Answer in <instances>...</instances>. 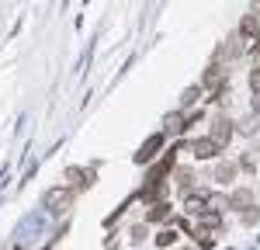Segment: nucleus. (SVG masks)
<instances>
[{
  "mask_svg": "<svg viewBox=\"0 0 260 250\" xmlns=\"http://www.w3.org/2000/svg\"><path fill=\"white\" fill-rule=\"evenodd\" d=\"M45 208L52 212V215H62V212H70V205H73V188L70 184H56L45 191Z\"/></svg>",
  "mask_w": 260,
  "mask_h": 250,
  "instance_id": "1",
  "label": "nucleus"
},
{
  "mask_svg": "<svg viewBox=\"0 0 260 250\" xmlns=\"http://www.w3.org/2000/svg\"><path fill=\"white\" fill-rule=\"evenodd\" d=\"M201 87H208L219 101H225V70H222V63H208L205 66V77H201Z\"/></svg>",
  "mask_w": 260,
  "mask_h": 250,
  "instance_id": "2",
  "label": "nucleus"
},
{
  "mask_svg": "<svg viewBox=\"0 0 260 250\" xmlns=\"http://www.w3.org/2000/svg\"><path fill=\"white\" fill-rule=\"evenodd\" d=\"M233 132H236V122H229L225 115H215L212 118V129H208V139L219 146V149H225L229 139H233Z\"/></svg>",
  "mask_w": 260,
  "mask_h": 250,
  "instance_id": "3",
  "label": "nucleus"
},
{
  "mask_svg": "<svg viewBox=\"0 0 260 250\" xmlns=\"http://www.w3.org/2000/svg\"><path fill=\"white\" fill-rule=\"evenodd\" d=\"M163 143H167V136H163V129H160V132H153V136L139 146V153H136L132 160H136V164H149V160H153V157L163 149Z\"/></svg>",
  "mask_w": 260,
  "mask_h": 250,
  "instance_id": "4",
  "label": "nucleus"
},
{
  "mask_svg": "<svg viewBox=\"0 0 260 250\" xmlns=\"http://www.w3.org/2000/svg\"><path fill=\"white\" fill-rule=\"evenodd\" d=\"M240 39H246L250 45L260 42V14H243L240 21Z\"/></svg>",
  "mask_w": 260,
  "mask_h": 250,
  "instance_id": "5",
  "label": "nucleus"
},
{
  "mask_svg": "<svg viewBox=\"0 0 260 250\" xmlns=\"http://www.w3.org/2000/svg\"><path fill=\"white\" fill-rule=\"evenodd\" d=\"M66 181H70V188H77V191H87V188L94 184V170H80V167H66Z\"/></svg>",
  "mask_w": 260,
  "mask_h": 250,
  "instance_id": "6",
  "label": "nucleus"
},
{
  "mask_svg": "<svg viewBox=\"0 0 260 250\" xmlns=\"http://www.w3.org/2000/svg\"><path fill=\"white\" fill-rule=\"evenodd\" d=\"M184 125H187V115H184V111H167V115H163V136H180V132H184Z\"/></svg>",
  "mask_w": 260,
  "mask_h": 250,
  "instance_id": "7",
  "label": "nucleus"
},
{
  "mask_svg": "<svg viewBox=\"0 0 260 250\" xmlns=\"http://www.w3.org/2000/svg\"><path fill=\"white\" fill-rule=\"evenodd\" d=\"M191 153H194V160H215V157H219V146L205 136V139H194V143H191Z\"/></svg>",
  "mask_w": 260,
  "mask_h": 250,
  "instance_id": "8",
  "label": "nucleus"
},
{
  "mask_svg": "<svg viewBox=\"0 0 260 250\" xmlns=\"http://www.w3.org/2000/svg\"><path fill=\"white\" fill-rule=\"evenodd\" d=\"M184 208H187L191 215H198L201 208H208V191H194V188H191V191L184 195Z\"/></svg>",
  "mask_w": 260,
  "mask_h": 250,
  "instance_id": "9",
  "label": "nucleus"
},
{
  "mask_svg": "<svg viewBox=\"0 0 260 250\" xmlns=\"http://www.w3.org/2000/svg\"><path fill=\"white\" fill-rule=\"evenodd\" d=\"M253 205V191H250V188H236V191H233V195H229V208H250Z\"/></svg>",
  "mask_w": 260,
  "mask_h": 250,
  "instance_id": "10",
  "label": "nucleus"
},
{
  "mask_svg": "<svg viewBox=\"0 0 260 250\" xmlns=\"http://www.w3.org/2000/svg\"><path fill=\"white\" fill-rule=\"evenodd\" d=\"M198 226L201 229H219L222 226V212L219 208H201L198 212Z\"/></svg>",
  "mask_w": 260,
  "mask_h": 250,
  "instance_id": "11",
  "label": "nucleus"
},
{
  "mask_svg": "<svg viewBox=\"0 0 260 250\" xmlns=\"http://www.w3.org/2000/svg\"><path fill=\"white\" fill-rule=\"evenodd\" d=\"M198 101H201V83H191V87H184V90H180V111L194 108Z\"/></svg>",
  "mask_w": 260,
  "mask_h": 250,
  "instance_id": "12",
  "label": "nucleus"
},
{
  "mask_svg": "<svg viewBox=\"0 0 260 250\" xmlns=\"http://www.w3.org/2000/svg\"><path fill=\"white\" fill-rule=\"evenodd\" d=\"M170 219V205L167 202H153L146 208V223H167Z\"/></svg>",
  "mask_w": 260,
  "mask_h": 250,
  "instance_id": "13",
  "label": "nucleus"
},
{
  "mask_svg": "<svg viewBox=\"0 0 260 250\" xmlns=\"http://www.w3.org/2000/svg\"><path fill=\"white\" fill-rule=\"evenodd\" d=\"M233 177H236V164H225V160H222V164H215V170H212V181H219V184H229Z\"/></svg>",
  "mask_w": 260,
  "mask_h": 250,
  "instance_id": "14",
  "label": "nucleus"
},
{
  "mask_svg": "<svg viewBox=\"0 0 260 250\" xmlns=\"http://www.w3.org/2000/svg\"><path fill=\"white\" fill-rule=\"evenodd\" d=\"M177 240H180L177 229H160V233H156V247H174Z\"/></svg>",
  "mask_w": 260,
  "mask_h": 250,
  "instance_id": "15",
  "label": "nucleus"
},
{
  "mask_svg": "<svg viewBox=\"0 0 260 250\" xmlns=\"http://www.w3.org/2000/svg\"><path fill=\"white\" fill-rule=\"evenodd\" d=\"M240 215H243V226H257V223H260V205H250V208H243Z\"/></svg>",
  "mask_w": 260,
  "mask_h": 250,
  "instance_id": "16",
  "label": "nucleus"
},
{
  "mask_svg": "<svg viewBox=\"0 0 260 250\" xmlns=\"http://www.w3.org/2000/svg\"><path fill=\"white\" fill-rule=\"evenodd\" d=\"M177 184H180V191L187 195V191L194 188V174H191V170H177Z\"/></svg>",
  "mask_w": 260,
  "mask_h": 250,
  "instance_id": "17",
  "label": "nucleus"
},
{
  "mask_svg": "<svg viewBox=\"0 0 260 250\" xmlns=\"http://www.w3.org/2000/svg\"><path fill=\"white\" fill-rule=\"evenodd\" d=\"M236 132H243V136H253V132H257V115H253V118H240V122H236Z\"/></svg>",
  "mask_w": 260,
  "mask_h": 250,
  "instance_id": "18",
  "label": "nucleus"
},
{
  "mask_svg": "<svg viewBox=\"0 0 260 250\" xmlns=\"http://www.w3.org/2000/svg\"><path fill=\"white\" fill-rule=\"evenodd\" d=\"M250 90H253V94H260V66H253V70H250Z\"/></svg>",
  "mask_w": 260,
  "mask_h": 250,
  "instance_id": "19",
  "label": "nucleus"
},
{
  "mask_svg": "<svg viewBox=\"0 0 260 250\" xmlns=\"http://www.w3.org/2000/svg\"><path fill=\"white\" fill-rule=\"evenodd\" d=\"M128 236H132V243H142V240H146V226H132Z\"/></svg>",
  "mask_w": 260,
  "mask_h": 250,
  "instance_id": "20",
  "label": "nucleus"
},
{
  "mask_svg": "<svg viewBox=\"0 0 260 250\" xmlns=\"http://www.w3.org/2000/svg\"><path fill=\"white\" fill-rule=\"evenodd\" d=\"M250 111L260 118V94H253V98H250Z\"/></svg>",
  "mask_w": 260,
  "mask_h": 250,
  "instance_id": "21",
  "label": "nucleus"
},
{
  "mask_svg": "<svg viewBox=\"0 0 260 250\" xmlns=\"http://www.w3.org/2000/svg\"><path fill=\"white\" fill-rule=\"evenodd\" d=\"M253 14H260V0H257V4H253Z\"/></svg>",
  "mask_w": 260,
  "mask_h": 250,
  "instance_id": "22",
  "label": "nucleus"
},
{
  "mask_svg": "<svg viewBox=\"0 0 260 250\" xmlns=\"http://www.w3.org/2000/svg\"><path fill=\"white\" fill-rule=\"evenodd\" d=\"M184 250H191V247H184Z\"/></svg>",
  "mask_w": 260,
  "mask_h": 250,
  "instance_id": "23",
  "label": "nucleus"
}]
</instances>
